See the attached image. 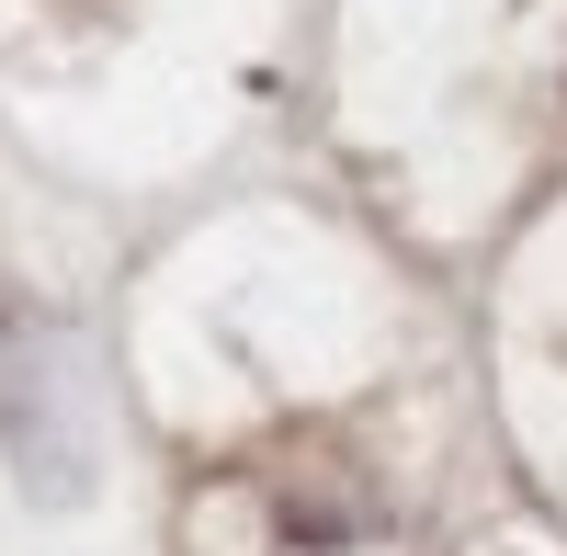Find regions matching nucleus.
<instances>
[{
    "label": "nucleus",
    "mask_w": 567,
    "mask_h": 556,
    "mask_svg": "<svg viewBox=\"0 0 567 556\" xmlns=\"http://www.w3.org/2000/svg\"><path fill=\"white\" fill-rule=\"evenodd\" d=\"M0 443H12V466H23L34 500H80L91 443H80V421H69L58 341H34V330H0Z\"/></svg>",
    "instance_id": "obj_1"
}]
</instances>
